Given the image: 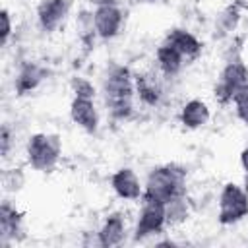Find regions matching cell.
Returning <instances> with one entry per match:
<instances>
[{
	"instance_id": "7c38bea8",
	"label": "cell",
	"mask_w": 248,
	"mask_h": 248,
	"mask_svg": "<svg viewBox=\"0 0 248 248\" xmlns=\"http://www.w3.org/2000/svg\"><path fill=\"white\" fill-rule=\"evenodd\" d=\"M95 99L74 97L70 103V118L87 134H97L99 130V112L95 108Z\"/></svg>"
},
{
	"instance_id": "30bf717a",
	"label": "cell",
	"mask_w": 248,
	"mask_h": 248,
	"mask_svg": "<svg viewBox=\"0 0 248 248\" xmlns=\"http://www.w3.org/2000/svg\"><path fill=\"white\" fill-rule=\"evenodd\" d=\"M50 76V70L39 62H21L16 79H14V89L16 95L23 97L31 91H35L46 78Z\"/></svg>"
},
{
	"instance_id": "484cf974",
	"label": "cell",
	"mask_w": 248,
	"mask_h": 248,
	"mask_svg": "<svg viewBox=\"0 0 248 248\" xmlns=\"http://www.w3.org/2000/svg\"><path fill=\"white\" fill-rule=\"evenodd\" d=\"M89 2H91L95 8H97V6H107V4H118L116 0H89Z\"/></svg>"
},
{
	"instance_id": "7402d4cb",
	"label": "cell",
	"mask_w": 248,
	"mask_h": 248,
	"mask_svg": "<svg viewBox=\"0 0 248 248\" xmlns=\"http://www.w3.org/2000/svg\"><path fill=\"white\" fill-rule=\"evenodd\" d=\"M70 87H72V93L74 97H83V99H95L97 95V89L95 85L85 79V78H72L70 81Z\"/></svg>"
},
{
	"instance_id": "5b68a950",
	"label": "cell",
	"mask_w": 248,
	"mask_h": 248,
	"mask_svg": "<svg viewBox=\"0 0 248 248\" xmlns=\"http://www.w3.org/2000/svg\"><path fill=\"white\" fill-rule=\"evenodd\" d=\"M140 203H141V207H140L138 223H136V231H134V240L136 242L143 240L147 236L159 234L167 227V205H165V202L141 194Z\"/></svg>"
},
{
	"instance_id": "2e32d148",
	"label": "cell",
	"mask_w": 248,
	"mask_h": 248,
	"mask_svg": "<svg viewBox=\"0 0 248 248\" xmlns=\"http://www.w3.org/2000/svg\"><path fill=\"white\" fill-rule=\"evenodd\" d=\"M211 118L209 107L205 105V101L202 99H190L184 103V107L180 108L178 120L186 130H198L203 128Z\"/></svg>"
},
{
	"instance_id": "9c48e42d",
	"label": "cell",
	"mask_w": 248,
	"mask_h": 248,
	"mask_svg": "<svg viewBox=\"0 0 248 248\" xmlns=\"http://www.w3.org/2000/svg\"><path fill=\"white\" fill-rule=\"evenodd\" d=\"M70 10L68 0H41L37 6V23L43 33H54L66 19Z\"/></svg>"
},
{
	"instance_id": "277c9868",
	"label": "cell",
	"mask_w": 248,
	"mask_h": 248,
	"mask_svg": "<svg viewBox=\"0 0 248 248\" xmlns=\"http://www.w3.org/2000/svg\"><path fill=\"white\" fill-rule=\"evenodd\" d=\"M25 155L29 165L39 172H50L62 157V140L58 134H33L27 140Z\"/></svg>"
},
{
	"instance_id": "e0dca14e",
	"label": "cell",
	"mask_w": 248,
	"mask_h": 248,
	"mask_svg": "<svg viewBox=\"0 0 248 248\" xmlns=\"http://www.w3.org/2000/svg\"><path fill=\"white\" fill-rule=\"evenodd\" d=\"M155 62H157L159 72L163 76H167V78L178 76L180 70H182V66L186 64L184 56L176 48H172L170 45H167V43H161L157 46V50H155Z\"/></svg>"
},
{
	"instance_id": "7a4b0ae2",
	"label": "cell",
	"mask_w": 248,
	"mask_h": 248,
	"mask_svg": "<svg viewBox=\"0 0 248 248\" xmlns=\"http://www.w3.org/2000/svg\"><path fill=\"white\" fill-rule=\"evenodd\" d=\"M188 170L182 165L167 163L153 167L143 182V196L157 198L161 202H170L178 196H186Z\"/></svg>"
},
{
	"instance_id": "3957f363",
	"label": "cell",
	"mask_w": 248,
	"mask_h": 248,
	"mask_svg": "<svg viewBox=\"0 0 248 248\" xmlns=\"http://www.w3.org/2000/svg\"><path fill=\"white\" fill-rule=\"evenodd\" d=\"M234 48H229L225 54V66L215 81L213 97L219 105H229L238 87L248 83V66L240 56V43H232Z\"/></svg>"
},
{
	"instance_id": "603a6c76",
	"label": "cell",
	"mask_w": 248,
	"mask_h": 248,
	"mask_svg": "<svg viewBox=\"0 0 248 248\" xmlns=\"http://www.w3.org/2000/svg\"><path fill=\"white\" fill-rule=\"evenodd\" d=\"M0 19H2V33H0V45L6 46L8 45V39L12 35V17H10V12L6 8H2L0 12Z\"/></svg>"
},
{
	"instance_id": "4fadbf2b",
	"label": "cell",
	"mask_w": 248,
	"mask_h": 248,
	"mask_svg": "<svg viewBox=\"0 0 248 248\" xmlns=\"http://www.w3.org/2000/svg\"><path fill=\"white\" fill-rule=\"evenodd\" d=\"M163 43H167V45H170L172 48H176V50L184 56V60H196V58L202 54V48H203L202 41H200L194 33H190L188 29H182V27L170 29V31L165 35Z\"/></svg>"
},
{
	"instance_id": "4316f807",
	"label": "cell",
	"mask_w": 248,
	"mask_h": 248,
	"mask_svg": "<svg viewBox=\"0 0 248 248\" xmlns=\"http://www.w3.org/2000/svg\"><path fill=\"white\" fill-rule=\"evenodd\" d=\"M136 4H141V6H151V4H163L165 0H134Z\"/></svg>"
},
{
	"instance_id": "ffe728a7",
	"label": "cell",
	"mask_w": 248,
	"mask_h": 248,
	"mask_svg": "<svg viewBox=\"0 0 248 248\" xmlns=\"http://www.w3.org/2000/svg\"><path fill=\"white\" fill-rule=\"evenodd\" d=\"M231 103H232V107H234L236 118H238L242 124L248 126V83L242 85V87H238V89L234 91Z\"/></svg>"
},
{
	"instance_id": "cb8c5ba5",
	"label": "cell",
	"mask_w": 248,
	"mask_h": 248,
	"mask_svg": "<svg viewBox=\"0 0 248 248\" xmlns=\"http://www.w3.org/2000/svg\"><path fill=\"white\" fill-rule=\"evenodd\" d=\"M10 147H12V132L8 126H2V130H0V153L4 159L8 157Z\"/></svg>"
},
{
	"instance_id": "d4e9b609",
	"label": "cell",
	"mask_w": 248,
	"mask_h": 248,
	"mask_svg": "<svg viewBox=\"0 0 248 248\" xmlns=\"http://www.w3.org/2000/svg\"><path fill=\"white\" fill-rule=\"evenodd\" d=\"M240 167L244 170V188L248 190V143L240 151Z\"/></svg>"
},
{
	"instance_id": "ac0fdd59",
	"label": "cell",
	"mask_w": 248,
	"mask_h": 248,
	"mask_svg": "<svg viewBox=\"0 0 248 248\" xmlns=\"http://www.w3.org/2000/svg\"><path fill=\"white\" fill-rule=\"evenodd\" d=\"M242 8H244V2L234 0V2H231L229 6H225L221 10V14L215 19V37L223 39V37L231 35L236 29V25L240 21V16H242Z\"/></svg>"
},
{
	"instance_id": "5bb4252c",
	"label": "cell",
	"mask_w": 248,
	"mask_h": 248,
	"mask_svg": "<svg viewBox=\"0 0 248 248\" xmlns=\"http://www.w3.org/2000/svg\"><path fill=\"white\" fill-rule=\"evenodd\" d=\"M124 234H126V223H124V217H122L120 211H112V213H108V215L105 217L101 229L97 231L99 246H103V248L118 246V244H122Z\"/></svg>"
},
{
	"instance_id": "ba28073f",
	"label": "cell",
	"mask_w": 248,
	"mask_h": 248,
	"mask_svg": "<svg viewBox=\"0 0 248 248\" xmlns=\"http://www.w3.org/2000/svg\"><path fill=\"white\" fill-rule=\"evenodd\" d=\"M23 238V213L10 202L0 203V244L8 246L12 240Z\"/></svg>"
},
{
	"instance_id": "8fae6325",
	"label": "cell",
	"mask_w": 248,
	"mask_h": 248,
	"mask_svg": "<svg viewBox=\"0 0 248 248\" xmlns=\"http://www.w3.org/2000/svg\"><path fill=\"white\" fill-rule=\"evenodd\" d=\"M110 188L114 190V194L122 200H130V202H136L141 198L143 194V184L140 182L138 174L134 169L130 167H122L118 170L112 172L110 176Z\"/></svg>"
},
{
	"instance_id": "d6986e66",
	"label": "cell",
	"mask_w": 248,
	"mask_h": 248,
	"mask_svg": "<svg viewBox=\"0 0 248 248\" xmlns=\"http://www.w3.org/2000/svg\"><path fill=\"white\" fill-rule=\"evenodd\" d=\"M165 205H167V227H176V225L184 223L190 215V205H188L186 196H178V198L167 202Z\"/></svg>"
},
{
	"instance_id": "44dd1931",
	"label": "cell",
	"mask_w": 248,
	"mask_h": 248,
	"mask_svg": "<svg viewBox=\"0 0 248 248\" xmlns=\"http://www.w3.org/2000/svg\"><path fill=\"white\" fill-rule=\"evenodd\" d=\"M25 184V174L21 169H8L2 172V188L6 192H19Z\"/></svg>"
},
{
	"instance_id": "52a82bcc",
	"label": "cell",
	"mask_w": 248,
	"mask_h": 248,
	"mask_svg": "<svg viewBox=\"0 0 248 248\" xmlns=\"http://www.w3.org/2000/svg\"><path fill=\"white\" fill-rule=\"evenodd\" d=\"M93 23L97 37L103 41L114 39L124 23V12L118 4H107V6H97L93 10Z\"/></svg>"
},
{
	"instance_id": "8992f818",
	"label": "cell",
	"mask_w": 248,
	"mask_h": 248,
	"mask_svg": "<svg viewBox=\"0 0 248 248\" xmlns=\"http://www.w3.org/2000/svg\"><path fill=\"white\" fill-rule=\"evenodd\" d=\"M248 217V190L227 182L219 194V213L217 221L221 225H234Z\"/></svg>"
},
{
	"instance_id": "9a60e30c",
	"label": "cell",
	"mask_w": 248,
	"mask_h": 248,
	"mask_svg": "<svg viewBox=\"0 0 248 248\" xmlns=\"http://www.w3.org/2000/svg\"><path fill=\"white\" fill-rule=\"evenodd\" d=\"M134 87H136V95H138L140 103L145 105V107H157L161 103V99H163L161 83L149 72L134 74Z\"/></svg>"
},
{
	"instance_id": "6da1fadb",
	"label": "cell",
	"mask_w": 248,
	"mask_h": 248,
	"mask_svg": "<svg viewBox=\"0 0 248 248\" xmlns=\"http://www.w3.org/2000/svg\"><path fill=\"white\" fill-rule=\"evenodd\" d=\"M134 74L128 66L112 62L103 76V97L112 120H128L134 114Z\"/></svg>"
}]
</instances>
